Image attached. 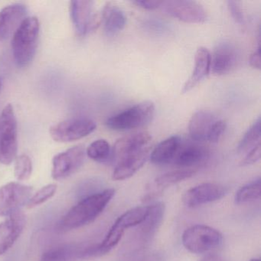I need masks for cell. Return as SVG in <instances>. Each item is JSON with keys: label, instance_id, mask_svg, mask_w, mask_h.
<instances>
[{"label": "cell", "instance_id": "obj_1", "mask_svg": "<svg viewBox=\"0 0 261 261\" xmlns=\"http://www.w3.org/2000/svg\"><path fill=\"white\" fill-rule=\"evenodd\" d=\"M115 195L114 189H106L93 194L79 201L62 220L65 230H72L93 222L105 210Z\"/></svg>", "mask_w": 261, "mask_h": 261}, {"label": "cell", "instance_id": "obj_2", "mask_svg": "<svg viewBox=\"0 0 261 261\" xmlns=\"http://www.w3.org/2000/svg\"><path fill=\"white\" fill-rule=\"evenodd\" d=\"M40 23L35 16L27 17L16 29L12 39V51L15 63L19 68L30 65L38 45Z\"/></svg>", "mask_w": 261, "mask_h": 261}, {"label": "cell", "instance_id": "obj_3", "mask_svg": "<svg viewBox=\"0 0 261 261\" xmlns=\"http://www.w3.org/2000/svg\"><path fill=\"white\" fill-rule=\"evenodd\" d=\"M18 151L17 120L12 105H6L0 113V163L10 165Z\"/></svg>", "mask_w": 261, "mask_h": 261}, {"label": "cell", "instance_id": "obj_4", "mask_svg": "<svg viewBox=\"0 0 261 261\" xmlns=\"http://www.w3.org/2000/svg\"><path fill=\"white\" fill-rule=\"evenodd\" d=\"M154 114L155 105L152 101L146 100L110 117L106 126L115 131L129 130L148 124Z\"/></svg>", "mask_w": 261, "mask_h": 261}, {"label": "cell", "instance_id": "obj_5", "mask_svg": "<svg viewBox=\"0 0 261 261\" xmlns=\"http://www.w3.org/2000/svg\"><path fill=\"white\" fill-rule=\"evenodd\" d=\"M222 234L216 229L209 226H192L185 230L182 235L184 247L193 253H204L222 243Z\"/></svg>", "mask_w": 261, "mask_h": 261}, {"label": "cell", "instance_id": "obj_6", "mask_svg": "<svg viewBox=\"0 0 261 261\" xmlns=\"http://www.w3.org/2000/svg\"><path fill=\"white\" fill-rule=\"evenodd\" d=\"M96 128L97 124L91 119H69L51 126L49 134L55 141L68 143L88 137Z\"/></svg>", "mask_w": 261, "mask_h": 261}, {"label": "cell", "instance_id": "obj_7", "mask_svg": "<svg viewBox=\"0 0 261 261\" xmlns=\"http://www.w3.org/2000/svg\"><path fill=\"white\" fill-rule=\"evenodd\" d=\"M33 188L19 182H9L0 188V217L10 216L27 204Z\"/></svg>", "mask_w": 261, "mask_h": 261}, {"label": "cell", "instance_id": "obj_8", "mask_svg": "<svg viewBox=\"0 0 261 261\" xmlns=\"http://www.w3.org/2000/svg\"><path fill=\"white\" fill-rule=\"evenodd\" d=\"M160 9L168 16L186 23H203L207 19L204 7L194 1H164Z\"/></svg>", "mask_w": 261, "mask_h": 261}, {"label": "cell", "instance_id": "obj_9", "mask_svg": "<svg viewBox=\"0 0 261 261\" xmlns=\"http://www.w3.org/2000/svg\"><path fill=\"white\" fill-rule=\"evenodd\" d=\"M86 156V151L82 146H75L55 155L53 160L51 176L55 180L66 178L79 170Z\"/></svg>", "mask_w": 261, "mask_h": 261}, {"label": "cell", "instance_id": "obj_10", "mask_svg": "<svg viewBox=\"0 0 261 261\" xmlns=\"http://www.w3.org/2000/svg\"><path fill=\"white\" fill-rule=\"evenodd\" d=\"M93 1H71L70 14L74 29L79 36H85L95 30L101 23L100 15H95Z\"/></svg>", "mask_w": 261, "mask_h": 261}, {"label": "cell", "instance_id": "obj_11", "mask_svg": "<svg viewBox=\"0 0 261 261\" xmlns=\"http://www.w3.org/2000/svg\"><path fill=\"white\" fill-rule=\"evenodd\" d=\"M224 186L215 183H203L188 190L182 201L189 207H196L202 204L221 199L227 193Z\"/></svg>", "mask_w": 261, "mask_h": 261}, {"label": "cell", "instance_id": "obj_12", "mask_svg": "<svg viewBox=\"0 0 261 261\" xmlns=\"http://www.w3.org/2000/svg\"><path fill=\"white\" fill-rule=\"evenodd\" d=\"M152 137L148 132H139L120 138L114 144L111 160L117 162L130 154L150 149Z\"/></svg>", "mask_w": 261, "mask_h": 261}, {"label": "cell", "instance_id": "obj_13", "mask_svg": "<svg viewBox=\"0 0 261 261\" xmlns=\"http://www.w3.org/2000/svg\"><path fill=\"white\" fill-rule=\"evenodd\" d=\"M238 53L236 47L229 42H220L211 56V70L215 75L228 74L236 67Z\"/></svg>", "mask_w": 261, "mask_h": 261}, {"label": "cell", "instance_id": "obj_14", "mask_svg": "<svg viewBox=\"0 0 261 261\" xmlns=\"http://www.w3.org/2000/svg\"><path fill=\"white\" fill-rule=\"evenodd\" d=\"M25 226V215L20 211L10 215L0 223V256L11 248Z\"/></svg>", "mask_w": 261, "mask_h": 261}, {"label": "cell", "instance_id": "obj_15", "mask_svg": "<svg viewBox=\"0 0 261 261\" xmlns=\"http://www.w3.org/2000/svg\"><path fill=\"white\" fill-rule=\"evenodd\" d=\"M27 8L21 4L7 6L0 11V42L8 39L25 19Z\"/></svg>", "mask_w": 261, "mask_h": 261}, {"label": "cell", "instance_id": "obj_16", "mask_svg": "<svg viewBox=\"0 0 261 261\" xmlns=\"http://www.w3.org/2000/svg\"><path fill=\"white\" fill-rule=\"evenodd\" d=\"M164 204L157 203L150 206L149 215L146 219L139 226L138 231L136 235L137 245L144 246L153 236L163 221L164 215Z\"/></svg>", "mask_w": 261, "mask_h": 261}, {"label": "cell", "instance_id": "obj_17", "mask_svg": "<svg viewBox=\"0 0 261 261\" xmlns=\"http://www.w3.org/2000/svg\"><path fill=\"white\" fill-rule=\"evenodd\" d=\"M149 149L130 154L118 160L113 172V179L121 181L133 176L146 163L149 157Z\"/></svg>", "mask_w": 261, "mask_h": 261}, {"label": "cell", "instance_id": "obj_18", "mask_svg": "<svg viewBox=\"0 0 261 261\" xmlns=\"http://www.w3.org/2000/svg\"><path fill=\"white\" fill-rule=\"evenodd\" d=\"M211 56L208 49L204 47H200L197 49L195 67L192 75L183 86L182 93L189 92L208 75L211 71Z\"/></svg>", "mask_w": 261, "mask_h": 261}, {"label": "cell", "instance_id": "obj_19", "mask_svg": "<svg viewBox=\"0 0 261 261\" xmlns=\"http://www.w3.org/2000/svg\"><path fill=\"white\" fill-rule=\"evenodd\" d=\"M101 23L108 36H114L124 29L126 18L123 10L114 3H108L100 14Z\"/></svg>", "mask_w": 261, "mask_h": 261}, {"label": "cell", "instance_id": "obj_20", "mask_svg": "<svg viewBox=\"0 0 261 261\" xmlns=\"http://www.w3.org/2000/svg\"><path fill=\"white\" fill-rule=\"evenodd\" d=\"M216 120V117L210 111H197L189 121V133L191 138L195 141H205L212 125Z\"/></svg>", "mask_w": 261, "mask_h": 261}, {"label": "cell", "instance_id": "obj_21", "mask_svg": "<svg viewBox=\"0 0 261 261\" xmlns=\"http://www.w3.org/2000/svg\"><path fill=\"white\" fill-rule=\"evenodd\" d=\"M178 136H172L162 141L151 152L149 158L154 164L166 165L172 163L181 145Z\"/></svg>", "mask_w": 261, "mask_h": 261}, {"label": "cell", "instance_id": "obj_22", "mask_svg": "<svg viewBox=\"0 0 261 261\" xmlns=\"http://www.w3.org/2000/svg\"><path fill=\"white\" fill-rule=\"evenodd\" d=\"M208 156V152L203 146L196 144L182 146L181 143L173 163L183 168L192 167L204 162Z\"/></svg>", "mask_w": 261, "mask_h": 261}, {"label": "cell", "instance_id": "obj_23", "mask_svg": "<svg viewBox=\"0 0 261 261\" xmlns=\"http://www.w3.org/2000/svg\"><path fill=\"white\" fill-rule=\"evenodd\" d=\"M88 245L84 244H65L50 249L42 255L40 261H74L84 259Z\"/></svg>", "mask_w": 261, "mask_h": 261}, {"label": "cell", "instance_id": "obj_24", "mask_svg": "<svg viewBox=\"0 0 261 261\" xmlns=\"http://www.w3.org/2000/svg\"><path fill=\"white\" fill-rule=\"evenodd\" d=\"M149 209L150 206H140L127 211L117 218L111 230L124 234L126 229L137 227L146 219L149 215Z\"/></svg>", "mask_w": 261, "mask_h": 261}, {"label": "cell", "instance_id": "obj_25", "mask_svg": "<svg viewBox=\"0 0 261 261\" xmlns=\"http://www.w3.org/2000/svg\"><path fill=\"white\" fill-rule=\"evenodd\" d=\"M195 172L196 171L195 169H185L163 174L155 178L153 184L154 189L157 190V192H161L165 189L191 178L195 175Z\"/></svg>", "mask_w": 261, "mask_h": 261}, {"label": "cell", "instance_id": "obj_26", "mask_svg": "<svg viewBox=\"0 0 261 261\" xmlns=\"http://www.w3.org/2000/svg\"><path fill=\"white\" fill-rule=\"evenodd\" d=\"M259 143H260V118L258 117L241 139L238 146V154L246 155Z\"/></svg>", "mask_w": 261, "mask_h": 261}, {"label": "cell", "instance_id": "obj_27", "mask_svg": "<svg viewBox=\"0 0 261 261\" xmlns=\"http://www.w3.org/2000/svg\"><path fill=\"white\" fill-rule=\"evenodd\" d=\"M261 196V180L258 178L252 182L243 186L237 192L235 203L244 204L259 199Z\"/></svg>", "mask_w": 261, "mask_h": 261}, {"label": "cell", "instance_id": "obj_28", "mask_svg": "<svg viewBox=\"0 0 261 261\" xmlns=\"http://www.w3.org/2000/svg\"><path fill=\"white\" fill-rule=\"evenodd\" d=\"M111 152L112 149L107 140H97L89 145L86 155L94 161L105 163L111 159Z\"/></svg>", "mask_w": 261, "mask_h": 261}, {"label": "cell", "instance_id": "obj_29", "mask_svg": "<svg viewBox=\"0 0 261 261\" xmlns=\"http://www.w3.org/2000/svg\"><path fill=\"white\" fill-rule=\"evenodd\" d=\"M15 175L19 181L29 179L33 172V163L29 155H21L16 158Z\"/></svg>", "mask_w": 261, "mask_h": 261}, {"label": "cell", "instance_id": "obj_30", "mask_svg": "<svg viewBox=\"0 0 261 261\" xmlns=\"http://www.w3.org/2000/svg\"><path fill=\"white\" fill-rule=\"evenodd\" d=\"M57 190V186L54 184L44 186L40 190L38 191L35 195H32L30 201L27 203L28 208H33L36 206L43 204L50 198H53Z\"/></svg>", "mask_w": 261, "mask_h": 261}, {"label": "cell", "instance_id": "obj_31", "mask_svg": "<svg viewBox=\"0 0 261 261\" xmlns=\"http://www.w3.org/2000/svg\"><path fill=\"white\" fill-rule=\"evenodd\" d=\"M226 123L222 120H217L212 125L208 134H207V141L212 143H216L219 141L225 130Z\"/></svg>", "mask_w": 261, "mask_h": 261}, {"label": "cell", "instance_id": "obj_32", "mask_svg": "<svg viewBox=\"0 0 261 261\" xmlns=\"http://www.w3.org/2000/svg\"><path fill=\"white\" fill-rule=\"evenodd\" d=\"M227 8L231 15L232 18L236 23L240 25H245V18L241 6L236 1H228Z\"/></svg>", "mask_w": 261, "mask_h": 261}, {"label": "cell", "instance_id": "obj_33", "mask_svg": "<svg viewBox=\"0 0 261 261\" xmlns=\"http://www.w3.org/2000/svg\"><path fill=\"white\" fill-rule=\"evenodd\" d=\"M261 155V145L260 143L256 145L254 148L249 151L246 154L244 158L241 160L240 163L241 166H250V165L254 164L256 162L259 161Z\"/></svg>", "mask_w": 261, "mask_h": 261}, {"label": "cell", "instance_id": "obj_34", "mask_svg": "<svg viewBox=\"0 0 261 261\" xmlns=\"http://www.w3.org/2000/svg\"><path fill=\"white\" fill-rule=\"evenodd\" d=\"M133 4H135L140 8L146 10H155L160 9L161 7L162 1L156 0H137L134 1Z\"/></svg>", "mask_w": 261, "mask_h": 261}, {"label": "cell", "instance_id": "obj_35", "mask_svg": "<svg viewBox=\"0 0 261 261\" xmlns=\"http://www.w3.org/2000/svg\"><path fill=\"white\" fill-rule=\"evenodd\" d=\"M250 64L253 68L260 69V47H259V44L258 45L256 51L250 56Z\"/></svg>", "mask_w": 261, "mask_h": 261}, {"label": "cell", "instance_id": "obj_36", "mask_svg": "<svg viewBox=\"0 0 261 261\" xmlns=\"http://www.w3.org/2000/svg\"><path fill=\"white\" fill-rule=\"evenodd\" d=\"M145 27H146L148 30L155 33H157V31H164L166 29V25L158 21H148Z\"/></svg>", "mask_w": 261, "mask_h": 261}, {"label": "cell", "instance_id": "obj_37", "mask_svg": "<svg viewBox=\"0 0 261 261\" xmlns=\"http://www.w3.org/2000/svg\"><path fill=\"white\" fill-rule=\"evenodd\" d=\"M201 261H224V259L219 255L211 253V254L204 256Z\"/></svg>", "mask_w": 261, "mask_h": 261}, {"label": "cell", "instance_id": "obj_38", "mask_svg": "<svg viewBox=\"0 0 261 261\" xmlns=\"http://www.w3.org/2000/svg\"><path fill=\"white\" fill-rule=\"evenodd\" d=\"M156 259H152V257L148 258V259H143V261H156Z\"/></svg>", "mask_w": 261, "mask_h": 261}, {"label": "cell", "instance_id": "obj_39", "mask_svg": "<svg viewBox=\"0 0 261 261\" xmlns=\"http://www.w3.org/2000/svg\"><path fill=\"white\" fill-rule=\"evenodd\" d=\"M249 261H260L259 258H253V259H250Z\"/></svg>", "mask_w": 261, "mask_h": 261}, {"label": "cell", "instance_id": "obj_40", "mask_svg": "<svg viewBox=\"0 0 261 261\" xmlns=\"http://www.w3.org/2000/svg\"><path fill=\"white\" fill-rule=\"evenodd\" d=\"M1 88H2V80L0 79V91H1Z\"/></svg>", "mask_w": 261, "mask_h": 261}]
</instances>
